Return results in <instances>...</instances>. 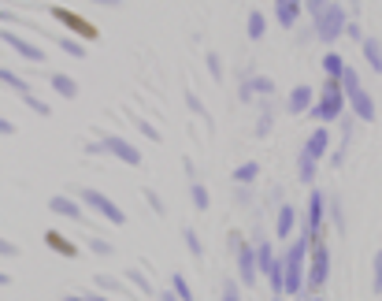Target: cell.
Returning a JSON list of instances; mask_svg holds the SVG:
<instances>
[{
	"label": "cell",
	"instance_id": "4fadbf2b",
	"mask_svg": "<svg viewBox=\"0 0 382 301\" xmlns=\"http://www.w3.org/2000/svg\"><path fill=\"white\" fill-rule=\"evenodd\" d=\"M301 15V0H275V19L282 26H293Z\"/></svg>",
	"mask_w": 382,
	"mask_h": 301
},
{
	"label": "cell",
	"instance_id": "44dd1931",
	"mask_svg": "<svg viewBox=\"0 0 382 301\" xmlns=\"http://www.w3.org/2000/svg\"><path fill=\"white\" fill-rule=\"evenodd\" d=\"M338 86H342V93L360 90V74H356V67H349V63H345V71L338 74Z\"/></svg>",
	"mask_w": 382,
	"mask_h": 301
},
{
	"label": "cell",
	"instance_id": "ba28073f",
	"mask_svg": "<svg viewBox=\"0 0 382 301\" xmlns=\"http://www.w3.org/2000/svg\"><path fill=\"white\" fill-rule=\"evenodd\" d=\"M345 101L353 104L356 120H364V123H371V120H375V101H371V93H364V90H353V93H345Z\"/></svg>",
	"mask_w": 382,
	"mask_h": 301
},
{
	"label": "cell",
	"instance_id": "836d02e7",
	"mask_svg": "<svg viewBox=\"0 0 382 301\" xmlns=\"http://www.w3.org/2000/svg\"><path fill=\"white\" fill-rule=\"evenodd\" d=\"M138 131H141V134H145V138H149V142H160V131H156V127H152L149 120H138Z\"/></svg>",
	"mask_w": 382,
	"mask_h": 301
},
{
	"label": "cell",
	"instance_id": "7dc6e473",
	"mask_svg": "<svg viewBox=\"0 0 382 301\" xmlns=\"http://www.w3.org/2000/svg\"><path fill=\"white\" fill-rule=\"evenodd\" d=\"M63 301H82V294H67V298H63Z\"/></svg>",
	"mask_w": 382,
	"mask_h": 301
},
{
	"label": "cell",
	"instance_id": "f35d334b",
	"mask_svg": "<svg viewBox=\"0 0 382 301\" xmlns=\"http://www.w3.org/2000/svg\"><path fill=\"white\" fill-rule=\"evenodd\" d=\"M223 301H242V294H238V283H226V290H223Z\"/></svg>",
	"mask_w": 382,
	"mask_h": 301
},
{
	"label": "cell",
	"instance_id": "8992f818",
	"mask_svg": "<svg viewBox=\"0 0 382 301\" xmlns=\"http://www.w3.org/2000/svg\"><path fill=\"white\" fill-rule=\"evenodd\" d=\"M101 149H104V153H112V156H119V160H123V164H130V168L141 164V153L126 142V138H119V134H108L104 142H101Z\"/></svg>",
	"mask_w": 382,
	"mask_h": 301
},
{
	"label": "cell",
	"instance_id": "ab89813d",
	"mask_svg": "<svg viewBox=\"0 0 382 301\" xmlns=\"http://www.w3.org/2000/svg\"><path fill=\"white\" fill-rule=\"evenodd\" d=\"M19 253V245H12L8 238H0V257H15Z\"/></svg>",
	"mask_w": 382,
	"mask_h": 301
},
{
	"label": "cell",
	"instance_id": "1f68e13d",
	"mask_svg": "<svg viewBox=\"0 0 382 301\" xmlns=\"http://www.w3.org/2000/svg\"><path fill=\"white\" fill-rule=\"evenodd\" d=\"M90 250L97 257H112V242H104V238H90Z\"/></svg>",
	"mask_w": 382,
	"mask_h": 301
},
{
	"label": "cell",
	"instance_id": "9a60e30c",
	"mask_svg": "<svg viewBox=\"0 0 382 301\" xmlns=\"http://www.w3.org/2000/svg\"><path fill=\"white\" fill-rule=\"evenodd\" d=\"M253 257H256V268H260L264 275H267L271 268H275V261H279V257H275V250H271V242H256Z\"/></svg>",
	"mask_w": 382,
	"mask_h": 301
},
{
	"label": "cell",
	"instance_id": "60d3db41",
	"mask_svg": "<svg viewBox=\"0 0 382 301\" xmlns=\"http://www.w3.org/2000/svg\"><path fill=\"white\" fill-rule=\"evenodd\" d=\"M345 38H353V41H364V34H360V26H356V23H345Z\"/></svg>",
	"mask_w": 382,
	"mask_h": 301
},
{
	"label": "cell",
	"instance_id": "ffe728a7",
	"mask_svg": "<svg viewBox=\"0 0 382 301\" xmlns=\"http://www.w3.org/2000/svg\"><path fill=\"white\" fill-rule=\"evenodd\" d=\"M323 71H326V79H338V74L345 71V56H338V52H326V56H323Z\"/></svg>",
	"mask_w": 382,
	"mask_h": 301
},
{
	"label": "cell",
	"instance_id": "d6986e66",
	"mask_svg": "<svg viewBox=\"0 0 382 301\" xmlns=\"http://www.w3.org/2000/svg\"><path fill=\"white\" fill-rule=\"evenodd\" d=\"M0 82L12 86L19 97H26V93H30V82H26V79H19V74H15V71H8V67H0Z\"/></svg>",
	"mask_w": 382,
	"mask_h": 301
},
{
	"label": "cell",
	"instance_id": "f546056e",
	"mask_svg": "<svg viewBox=\"0 0 382 301\" xmlns=\"http://www.w3.org/2000/svg\"><path fill=\"white\" fill-rule=\"evenodd\" d=\"M182 238H185V250H190L193 257H201L204 250H201V238H197V231H190V227H185V234H182Z\"/></svg>",
	"mask_w": 382,
	"mask_h": 301
},
{
	"label": "cell",
	"instance_id": "d6a6232c",
	"mask_svg": "<svg viewBox=\"0 0 382 301\" xmlns=\"http://www.w3.org/2000/svg\"><path fill=\"white\" fill-rule=\"evenodd\" d=\"M204 63H208L212 79H223V63H219V56H215V52H208V56H204Z\"/></svg>",
	"mask_w": 382,
	"mask_h": 301
},
{
	"label": "cell",
	"instance_id": "3957f363",
	"mask_svg": "<svg viewBox=\"0 0 382 301\" xmlns=\"http://www.w3.org/2000/svg\"><path fill=\"white\" fill-rule=\"evenodd\" d=\"M345 108V93H342V86H338V79H326L323 82V97H319V104L312 108V115L319 123H334L338 115H342Z\"/></svg>",
	"mask_w": 382,
	"mask_h": 301
},
{
	"label": "cell",
	"instance_id": "d590c367",
	"mask_svg": "<svg viewBox=\"0 0 382 301\" xmlns=\"http://www.w3.org/2000/svg\"><path fill=\"white\" fill-rule=\"evenodd\" d=\"M23 101H26V104H30V108H34L38 115H49V104H45V101H38V97H34V93H26V97H23Z\"/></svg>",
	"mask_w": 382,
	"mask_h": 301
},
{
	"label": "cell",
	"instance_id": "9c48e42d",
	"mask_svg": "<svg viewBox=\"0 0 382 301\" xmlns=\"http://www.w3.org/2000/svg\"><path fill=\"white\" fill-rule=\"evenodd\" d=\"M312 97H315L312 86H293V90H290V101H286V108H290L293 115L308 112V108H312Z\"/></svg>",
	"mask_w": 382,
	"mask_h": 301
},
{
	"label": "cell",
	"instance_id": "f1b7e54d",
	"mask_svg": "<svg viewBox=\"0 0 382 301\" xmlns=\"http://www.w3.org/2000/svg\"><path fill=\"white\" fill-rule=\"evenodd\" d=\"M256 175H260V164H242L234 171V182H253Z\"/></svg>",
	"mask_w": 382,
	"mask_h": 301
},
{
	"label": "cell",
	"instance_id": "7c38bea8",
	"mask_svg": "<svg viewBox=\"0 0 382 301\" xmlns=\"http://www.w3.org/2000/svg\"><path fill=\"white\" fill-rule=\"evenodd\" d=\"M323 209H326L323 193H319V190H312V193H308V234L319 231V223H323Z\"/></svg>",
	"mask_w": 382,
	"mask_h": 301
},
{
	"label": "cell",
	"instance_id": "7bdbcfd3",
	"mask_svg": "<svg viewBox=\"0 0 382 301\" xmlns=\"http://www.w3.org/2000/svg\"><path fill=\"white\" fill-rule=\"evenodd\" d=\"M85 153H90V156H101L104 149H101V142H90V145H85Z\"/></svg>",
	"mask_w": 382,
	"mask_h": 301
},
{
	"label": "cell",
	"instance_id": "7402d4cb",
	"mask_svg": "<svg viewBox=\"0 0 382 301\" xmlns=\"http://www.w3.org/2000/svg\"><path fill=\"white\" fill-rule=\"evenodd\" d=\"M297 175H301V182H315V160L301 149V160H297Z\"/></svg>",
	"mask_w": 382,
	"mask_h": 301
},
{
	"label": "cell",
	"instance_id": "74e56055",
	"mask_svg": "<svg viewBox=\"0 0 382 301\" xmlns=\"http://www.w3.org/2000/svg\"><path fill=\"white\" fill-rule=\"evenodd\" d=\"M185 104H190V108L197 112V115H208V112H204V104H201V97H197V93H185Z\"/></svg>",
	"mask_w": 382,
	"mask_h": 301
},
{
	"label": "cell",
	"instance_id": "30bf717a",
	"mask_svg": "<svg viewBox=\"0 0 382 301\" xmlns=\"http://www.w3.org/2000/svg\"><path fill=\"white\" fill-rule=\"evenodd\" d=\"M49 209L56 212V216H63V220H82V216H85V212H82V201L63 197V193H60V197H52V201H49Z\"/></svg>",
	"mask_w": 382,
	"mask_h": 301
},
{
	"label": "cell",
	"instance_id": "5b68a950",
	"mask_svg": "<svg viewBox=\"0 0 382 301\" xmlns=\"http://www.w3.org/2000/svg\"><path fill=\"white\" fill-rule=\"evenodd\" d=\"M308 250H312V264H308V272H304V279H308L312 290H315V286H323V283H326V275H331V253H326V245H323V242L308 245Z\"/></svg>",
	"mask_w": 382,
	"mask_h": 301
},
{
	"label": "cell",
	"instance_id": "c3c4849f",
	"mask_svg": "<svg viewBox=\"0 0 382 301\" xmlns=\"http://www.w3.org/2000/svg\"><path fill=\"white\" fill-rule=\"evenodd\" d=\"M308 301H319V298H308Z\"/></svg>",
	"mask_w": 382,
	"mask_h": 301
},
{
	"label": "cell",
	"instance_id": "484cf974",
	"mask_svg": "<svg viewBox=\"0 0 382 301\" xmlns=\"http://www.w3.org/2000/svg\"><path fill=\"white\" fill-rule=\"evenodd\" d=\"M190 197H193V205H197L201 212L208 209V201H212V197H208V190H204V182H193V186H190Z\"/></svg>",
	"mask_w": 382,
	"mask_h": 301
},
{
	"label": "cell",
	"instance_id": "7a4b0ae2",
	"mask_svg": "<svg viewBox=\"0 0 382 301\" xmlns=\"http://www.w3.org/2000/svg\"><path fill=\"white\" fill-rule=\"evenodd\" d=\"M308 12H312V23H315V38L334 41V38L345 34L349 19H345V8L342 4H331V0H312Z\"/></svg>",
	"mask_w": 382,
	"mask_h": 301
},
{
	"label": "cell",
	"instance_id": "e575fe53",
	"mask_svg": "<svg viewBox=\"0 0 382 301\" xmlns=\"http://www.w3.org/2000/svg\"><path fill=\"white\" fill-rule=\"evenodd\" d=\"M371 286H375V294H382V250L375 253V279H371Z\"/></svg>",
	"mask_w": 382,
	"mask_h": 301
},
{
	"label": "cell",
	"instance_id": "277c9868",
	"mask_svg": "<svg viewBox=\"0 0 382 301\" xmlns=\"http://www.w3.org/2000/svg\"><path fill=\"white\" fill-rule=\"evenodd\" d=\"M82 205H90V209H97L104 220H112V223H126V212L115 205L112 197H104L101 190H82Z\"/></svg>",
	"mask_w": 382,
	"mask_h": 301
},
{
	"label": "cell",
	"instance_id": "603a6c76",
	"mask_svg": "<svg viewBox=\"0 0 382 301\" xmlns=\"http://www.w3.org/2000/svg\"><path fill=\"white\" fill-rule=\"evenodd\" d=\"M126 283H130V286H138L141 294H152V283L138 272V268H126Z\"/></svg>",
	"mask_w": 382,
	"mask_h": 301
},
{
	"label": "cell",
	"instance_id": "d4e9b609",
	"mask_svg": "<svg viewBox=\"0 0 382 301\" xmlns=\"http://www.w3.org/2000/svg\"><path fill=\"white\" fill-rule=\"evenodd\" d=\"M60 49L67 52V56H74V60H85V45L74 41V38H60Z\"/></svg>",
	"mask_w": 382,
	"mask_h": 301
},
{
	"label": "cell",
	"instance_id": "e0dca14e",
	"mask_svg": "<svg viewBox=\"0 0 382 301\" xmlns=\"http://www.w3.org/2000/svg\"><path fill=\"white\" fill-rule=\"evenodd\" d=\"M293 223H297V209H293V205H282V209H279V223H275L279 238H286V234L293 231Z\"/></svg>",
	"mask_w": 382,
	"mask_h": 301
},
{
	"label": "cell",
	"instance_id": "83f0119b",
	"mask_svg": "<svg viewBox=\"0 0 382 301\" xmlns=\"http://www.w3.org/2000/svg\"><path fill=\"white\" fill-rule=\"evenodd\" d=\"M264 15L260 12H249V38H264Z\"/></svg>",
	"mask_w": 382,
	"mask_h": 301
},
{
	"label": "cell",
	"instance_id": "f6af8a7d",
	"mask_svg": "<svg viewBox=\"0 0 382 301\" xmlns=\"http://www.w3.org/2000/svg\"><path fill=\"white\" fill-rule=\"evenodd\" d=\"M8 283H12V275H8V272H0V286H8Z\"/></svg>",
	"mask_w": 382,
	"mask_h": 301
},
{
	"label": "cell",
	"instance_id": "4dcf8cb0",
	"mask_svg": "<svg viewBox=\"0 0 382 301\" xmlns=\"http://www.w3.org/2000/svg\"><path fill=\"white\" fill-rule=\"evenodd\" d=\"M97 286L108 290V294H119V290H123V283H119V279H112V275H97Z\"/></svg>",
	"mask_w": 382,
	"mask_h": 301
},
{
	"label": "cell",
	"instance_id": "bcb514c9",
	"mask_svg": "<svg viewBox=\"0 0 382 301\" xmlns=\"http://www.w3.org/2000/svg\"><path fill=\"white\" fill-rule=\"evenodd\" d=\"M160 301H178V298H174V294H167V290H163V294H160Z\"/></svg>",
	"mask_w": 382,
	"mask_h": 301
},
{
	"label": "cell",
	"instance_id": "4316f807",
	"mask_svg": "<svg viewBox=\"0 0 382 301\" xmlns=\"http://www.w3.org/2000/svg\"><path fill=\"white\" fill-rule=\"evenodd\" d=\"M271 90H275V82L264 79V74H260V79H249V82H245V93H271Z\"/></svg>",
	"mask_w": 382,
	"mask_h": 301
},
{
	"label": "cell",
	"instance_id": "b9f144b4",
	"mask_svg": "<svg viewBox=\"0 0 382 301\" xmlns=\"http://www.w3.org/2000/svg\"><path fill=\"white\" fill-rule=\"evenodd\" d=\"M0 134H15V123H8L4 115H0Z\"/></svg>",
	"mask_w": 382,
	"mask_h": 301
},
{
	"label": "cell",
	"instance_id": "ac0fdd59",
	"mask_svg": "<svg viewBox=\"0 0 382 301\" xmlns=\"http://www.w3.org/2000/svg\"><path fill=\"white\" fill-rule=\"evenodd\" d=\"M360 45H364V56H367V63H371V67H375V71L382 74V45H379L375 38H364Z\"/></svg>",
	"mask_w": 382,
	"mask_h": 301
},
{
	"label": "cell",
	"instance_id": "cb8c5ba5",
	"mask_svg": "<svg viewBox=\"0 0 382 301\" xmlns=\"http://www.w3.org/2000/svg\"><path fill=\"white\" fill-rule=\"evenodd\" d=\"M171 286H174L171 294L178 298V301H197V298H193V290H190V283H185L182 275H174V279H171Z\"/></svg>",
	"mask_w": 382,
	"mask_h": 301
},
{
	"label": "cell",
	"instance_id": "5bb4252c",
	"mask_svg": "<svg viewBox=\"0 0 382 301\" xmlns=\"http://www.w3.org/2000/svg\"><path fill=\"white\" fill-rule=\"evenodd\" d=\"M326 145H331V134H326L323 127H319V131H315V134L308 138V142H304V153H308V156L315 160V164H319V156L326 153Z\"/></svg>",
	"mask_w": 382,
	"mask_h": 301
},
{
	"label": "cell",
	"instance_id": "8d00e7d4",
	"mask_svg": "<svg viewBox=\"0 0 382 301\" xmlns=\"http://www.w3.org/2000/svg\"><path fill=\"white\" fill-rule=\"evenodd\" d=\"M145 201L152 205V212H160V216L167 212V209H163V201H160V193H156V190H145Z\"/></svg>",
	"mask_w": 382,
	"mask_h": 301
},
{
	"label": "cell",
	"instance_id": "6da1fadb",
	"mask_svg": "<svg viewBox=\"0 0 382 301\" xmlns=\"http://www.w3.org/2000/svg\"><path fill=\"white\" fill-rule=\"evenodd\" d=\"M308 245H312V234L304 231V234H297V242L290 245V253L282 257V294H301V286H304V257H308Z\"/></svg>",
	"mask_w": 382,
	"mask_h": 301
},
{
	"label": "cell",
	"instance_id": "ee69618b",
	"mask_svg": "<svg viewBox=\"0 0 382 301\" xmlns=\"http://www.w3.org/2000/svg\"><path fill=\"white\" fill-rule=\"evenodd\" d=\"M82 301H108L104 294H82Z\"/></svg>",
	"mask_w": 382,
	"mask_h": 301
},
{
	"label": "cell",
	"instance_id": "2e32d148",
	"mask_svg": "<svg viewBox=\"0 0 382 301\" xmlns=\"http://www.w3.org/2000/svg\"><path fill=\"white\" fill-rule=\"evenodd\" d=\"M52 90H56L60 97H67V101H74V97H78V82L71 79V74H52Z\"/></svg>",
	"mask_w": 382,
	"mask_h": 301
},
{
	"label": "cell",
	"instance_id": "681fc988",
	"mask_svg": "<svg viewBox=\"0 0 382 301\" xmlns=\"http://www.w3.org/2000/svg\"><path fill=\"white\" fill-rule=\"evenodd\" d=\"M275 301H279V298H275Z\"/></svg>",
	"mask_w": 382,
	"mask_h": 301
},
{
	"label": "cell",
	"instance_id": "52a82bcc",
	"mask_svg": "<svg viewBox=\"0 0 382 301\" xmlns=\"http://www.w3.org/2000/svg\"><path fill=\"white\" fill-rule=\"evenodd\" d=\"M0 41H4V45H12L19 56H26V60H34V63H41L45 60V49H38L34 41H26V38H19L15 30H0Z\"/></svg>",
	"mask_w": 382,
	"mask_h": 301
},
{
	"label": "cell",
	"instance_id": "8fae6325",
	"mask_svg": "<svg viewBox=\"0 0 382 301\" xmlns=\"http://www.w3.org/2000/svg\"><path fill=\"white\" fill-rule=\"evenodd\" d=\"M238 272H242V283H245V286L256 283V257H253V245H242V250H238Z\"/></svg>",
	"mask_w": 382,
	"mask_h": 301
}]
</instances>
